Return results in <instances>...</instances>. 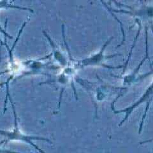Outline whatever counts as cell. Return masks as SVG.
Instances as JSON below:
<instances>
[{
	"label": "cell",
	"instance_id": "6da1fadb",
	"mask_svg": "<svg viewBox=\"0 0 153 153\" xmlns=\"http://www.w3.org/2000/svg\"><path fill=\"white\" fill-rule=\"evenodd\" d=\"M12 108L13 110V113H14V116H15V129L13 131H3V130H0V134H1L3 135L6 136L7 137V139L5 140H3L2 142H1V144L3 143H5L7 142L8 141L10 140H22L25 141L27 143H30L31 146H34L36 149H38V148L36 146H35V144H33V143L31 142L32 139H36V140H45L47 141H49L47 139H45V138H38L36 137H31V136H26L25 135H22L21 133V132H20L19 131L18 129V126H17V118L16 116V112L15 110H14V106L12 103ZM39 150V149H38ZM40 151H41L40 150H39ZM42 152V151H41Z\"/></svg>",
	"mask_w": 153,
	"mask_h": 153
}]
</instances>
